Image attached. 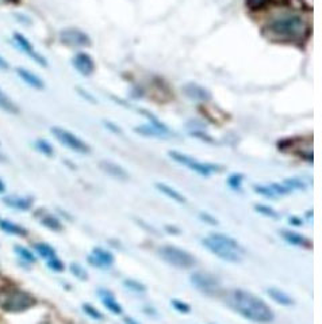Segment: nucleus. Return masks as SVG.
<instances>
[{
    "label": "nucleus",
    "instance_id": "1",
    "mask_svg": "<svg viewBox=\"0 0 322 324\" xmlns=\"http://www.w3.org/2000/svg\"><path fill=\"white\" fill-rule=\"evenodd\" d=\"M225 300L226 304L229 305L234 312L245 317L246 320L257 324H267L274 320V312L267 305L266 301L246 290H242V289L232 290L226 296Z\"/></svg>",
    "mask_w": 322,
    "mask_h": 324
},
{
    "label": "nucleus",
    "instance_id": "2",
    "mask_svg": "<svg viewBox=\"0 0 322 324\" xmlns=\"http://www.w3.org/2000/svg\"><path fill=\"white\" fill-rule=\"evenodd\" d=\"M309 22L306 16L295 11H284L275 15L267 23L264 34L275 41H301L307 36Z\"/></svg>",
    "mask_w": 322,
    "mask_h": 324
},
{
    "label": "nucleus",
    "instance_id": "3",
    "mask_svg": "<svg viewBox=\"0 0 322 324\" xmlns=\"http://www.w3.org/2000/svg\"><path fill=\"white\" fill-rule=\"evenodd\" d=\"M168 156L172 159L173 162L179 163L180 166L187 167V168H189L194 172H197V174L202 175V176H209V175L222 170V167L217 166V164L199 162L197 159H194L192 156L181 154V152H177V151H169Z\"/></svg>",
    "mask_w": 322,
    "mask_h": 324
},
{
    "label": "nucleus",
    "instance_id": "4",
    "mask_svg": "<svg viewBox=\"0 0 322 324\" xmlns=\"http://www.w3.org/2000/svg\"><path fill=\"white\" fill-rule=\"evenodd\" d=\"M158 255L167 263L179 269H189L195 264V258L189 252L175 246H163L158 250Z\"/></svg>",
    "mask_w": 322,
    "mask_h": 324
},
{
    "label": "nucleus",
    "instance_id": "5",
    "mask_svg": "<svg viewBox=\"0 0 322 324\" xmlns=\"http://www.w3.org/2000/svg\"><path fill=\"white\" fill-rule=\"evenodd\" d=\"M50 132L62 145L69 148V150L75 151L77 154H89L91 152L88 144L83 141L80 137H77L76 134L71 133L69 130L60 128V126H53Z\"/></svg>",
    "mask_w": 322,
    "mask_h": 324
},
{
    "label": "nucleus",
    "instance_id": "6",
    "mask_svg": "<svg viewBox=\"0 0 322 324\" xmlns=\"http://www.w3.org/2000/svg\"><path fill=\"white\" fill-rule=\"evenodd\" d=\"M33 304L34 299L30 294L24 292H12L4 299L2 307L8 312H22L24 309L30 308Z\"/></svg>",
    "mask_w": 322,
    "mask_h": 324
},
{
    "label": "nucleus",
    "instance_id": "7",
    "mask_svg": "<svg viewBox=\"0 0 322 324\" xmlns=\"http://www.w3.org/2000/svg\"><path fill=\"white\" fill-rule=\"evenodd\" d=\"M60 41L67 46L84 48L91 45V38L85 32L77 27H67L60 32Z\"/></svg>",
    "mask_w": 322,
    "mask_h": 324
},
{
    "label": "nucleus",
    "instance_id": "8",
    "mask_svg": "<svg viewBox=\"0 0 322 324\" xmlns=\"http://www.w3.org/2000/svg\"><path fill=\"white\" fill-rule=\"evenodd\" d=\"M202 244L205 246L210 252H213L214 255L218 256L219 259L225 260V262H230V263H240L241 262V254L230 250L223 244L218 243L215 240L210 239V238H206V239L202 240Z\"/></svg>",
    "mask_w": 322,
    "mask_h": 324
},
{
    "label": "nucleus",
    "instance_id": "9",
    "mask_svg": "<svg viewBox=\"0 0 322 324\" xmlns=\"http://www.w3.org/2000/svg\"><path fill=\"white\" fill-rule=\"evenodd\" d=\"M191 284L205 294H214L219 289V281L215 276L205 272H195L191 274Z\"/></svg>",
    "mask_w": 322,
    "mask_h": 324
},
{
    "label": "nucleus",
    "instance_id": "10",
    "mask_svg": "<svg viewBox=\"0 0 322 324\" xmlns=\"http://www.w3.org/2000/svg\"><path fill=\"white\" fill-rule=\"evenodd\" d=\"M12 40H14V44H15L22 52L26 53L30 58H33V60L36 61V63H38L40 65H42V67H48V61H46V58H45L42 54H40V53L37 52L31 42H30L23 34L15 32L12 34Z\"/></svg>",
    "mask_w": 322,
    "mask_h": 324
},
{
    "label": "nucleus",
    "instance_id": "11",
    "mask_svg": "<svg viewBox=\"0 0 322 324\" xmlns=\"http://www.w3.org/2000/svg\"><path fill=\"white\" fill-rule=\"evenodd\" d=\"M72 65L73 68L76 69L77 72L83 75L84 77L91 76L95 71V61L88 53L80 52L75 54V57L72 58Z\"/></svg>",
    "mask_w": 322,
    "mask_h": 324
},
{
    "label": "nucleus",
    "instance_id": "12",
    "mask_svg": "<svg viewBox=\"0 0 322 324\" xmlns=\"http://www.w3.org/2000/svg\"><path fill=\"white\" fill-rule=\"evenodd\" d=\"M181 90H183V94H184L185 97H188L192 101L207 102L211 99V93H210L209 90L205 89L203 85L194 83V81L185 83Z\"/></svg>",
    "mask_w": 322,
    "mask_h": 324
},
{
    "label": "nucleus",
    "instance_id": "13",
    "mask_svg": "<svg viewBox=\"0 0 322 324\" xmlns=\"http://www.w3.org/2000/svg\"><path fill=\"white\" fill-rule=\"evenodd\" d=\"M88 262L96 268H110L114 263V255L111 252L106 251L103 248H93L92 254L88 256Z\"/></svg>",
    "mask_w": 322,
    "mask_h": 324
},
{
    "label": "nucleus",
    "instance_id": "14",
    "mask_svg": "<svg viewBox=\"0 0 322 324\" xmlns=\"http://www.w3.org/2000/svg\"><path fill=\"white\" fill-rule=\"evenodd\" d=\"M99 168L102 171H105L106 174L110 175V176L118 179V181H127L129 179V174H127V171L123 167H121L117 163L110 162V160H101L99 162Z\"/></svg>",
    "mask_w": 322,
    "mask_h": 324
},
{
    "label": "nucleus",
    "instance_id": "15",
    "mask_svg": "<svg viewBox=\"0 0 322 324\" xmlns=\"http://www.w3.org/2000/svg\"><path fill=\"white\" fill-rule=\"evenodd\" d=\"M134 132L140 136H144V137H152V138H168L169 136H172V132L171 130H163L157 126L152 125V124H148V125H138L134 128Z\"/></svg>",
    "mask_w": 322,
    "mask_h": 324
},
{
    "label": "nucleus",
    "instance_id": "16",
    "mask_svg": "<svg viewBox=\"0 0 322 324\" xmlns=\"http://www.w3.org/2000/svg\"><path fill=\"white\" fill-rule=\"evenodd\" d=\"M16 75L19 76V79L26 83L27 85H30L31 89H36V90H44L45 89V83L44 80L41 79L40 76H37L36 73L31 72V71H28L26 68H22V67H18L15 69Z\"/></svg>",
    "mask_w": 322,
    "mask_h": 324
},
{
    "label": "nucleus",
    "instance_id": "17",
    "mask_svg": "<svg viewBox=\"0 0 322 324\" xmlns=\"http://www.w3.org/2000/svg\"><path fill=\"white\" fill-rule=\"evenodd\" d=\"M99 297H101L103 305L109 309L110 312H113L114 315H121L123 312V309L119 305V303L115 300V297H114V294L111 292L106 290V289H99Z\"/></svg>",
    "mask_w": 322,
    "mask_h": 324
},
{
    "label": "nucleus",
    "instance_id": "18",
    "mask_svg": "<svg viewBox=\"0 0 322 324\" xmlns=\"http://www.w3.org/2000/svg\"><path fill=\"white\" fill-rule=\"evenodd\" d=\"M280 235L286 242H288L293 246H298V247H307L310 246V242L307 239L306 236L301 235V233H297L294 231H280Z\"/></svg>",
    "mask_w": 322,
    "mask_h": 324
},
{
    "label": "nucleus",
    "instance_id": "19",
    "mask_svg": "<svg viewBox=\"0 0 322 324\" xmlns=\"http://www.w3.org/2000/svg\"><path fill=\"white\" fill-rule=\"evenodd\" d=\"M3 202L10 208L14 209H19V211H28L33 205L31 198H22V197H15V195H10V197H4Z\"/></svg>",
    "mask_w": 322,
    "mask_h": 324
},
{
    "label": "nucleus",
    "instance_id": "20",
    "mask_svg": "<svg viewBox=\"0 0 322 324\" xmlns=\"http://www.w3.org/2000/svg\"><path fill=\"white\" fill-rule=\"evenodd\" d=\"M209 238L210 239L215 240V242H218V243L223 244V246H226V247L230 248V250H233V251L238 252V254H244V248H242L233 238H229V236L223 235V233H210Z\"/></svg>",
    "mask_w": 322,
    "mask_h": 324
},
{
    "label": "nucleus",
    "instance_id": "21",
    "mask_svg": "<svg viewBox=\"0 0 322 324\" xmlns=\"http://www.w3.org/2000/svg\"><path fill=\"white\" fill-rule=\"evenodd\" d=\"M267 294L280 305H287V307H290V305L294 304V300H293L286 292H283V290H280V289L278 288H268L267 289Z\"/></svg>",
    "mask_w": 322,
    "mask_h": 324
},
{
    "label": "nucleus",
    "instance_id": "22",
    "mask_svg": "<svg viewBox=\"0 0 322 324\" xmlns=\"http://www.w3.org/2000/svg\"><path fill=\"white\" fill-rule=\"evenodd\" d=\"M156 187H157V190L161 191L163 194L167 195L168 198L173 199V201H176V202L179 203H185L187 202V199H185V197L181 193H179L177 190H175L173 187L168 186V185H165V183H156Z\"/></svg>",
    "mask_w": 322,
    "mask_h": 324
},
{
    "label": "nucleus",
    "instance_id": "23",
    "mask_svg": "<svg viewBox=\"0 0 322 324\" xmlns=\"http://www.w3.org/2000/svg\"><path fill=\"white\" fill-rule=\"evenodd\" d=\"M0 110H3V111L8 114L19 113V107L16 106L15 102L12 101L11 98L8 97L2 89H0Z\"/></svg>",
    "mask_w": 322,
    "mask_h": 324
},
{
    "label": "nucleus",
    "instance_id": "24",
    "mask_svg": "<svg viewBox=\"0 0 322 324\" xmlns=\"http://www.w3.org/2000/svg\"><path fill=\"white\" fill-rule=\"evenodd\" d=\"M0 228H2L4 232L12 233V235H18V236L27 235V231H26L24 228H22L20 225H16V224L14 223H10V221H6V220H2V221H0Z\"/></svg>",
    "mask_w": 322,
    "mask_h": 324
},
{
    "label": "nucleus",
    "instance_id": "25",
    "mask_svg": "<svg viewBox=\"0 0 322 324\" xmlns=\"http://www.w3.org/2000/svg\"><path fill=\"white\" fill-rule=\"evenodd\" d=\"M41 224L44 225V227L49 228V229H52V231H61L62 229V225H61L60 220L54 217L52 215H45L42 219H41Z\"/></svg>",
    "mask_w": 322,
    "mask_h": 324
},
{
    "label": "nucleus",
    "instance_id": "26",
    "mask_svg": "<svg viewBox=\"0 0 322 324\" xmlns=\"http://www.w3.org/2000/svg\"><path fill=\"white\" fill-rule=\"evenodd\" d=\"M34 248H36V251L38 252V254H40L42 258H45L46 260L50 259V258H53V256H56V251H54V248L46 243H37L36 246H34Z\"/></svg>",
    "mask_w": 322,
    "mask_h": 324
},
{
    "label": "nucleus",
    "instance_id": "27",
    "mask_svg": "<svg viewBox=\"0 0 322 324\" xmlns=\"http://www.w3.org/2000/svg\"><path fill=\"white\" fill-rule=\"evenodd\" d=\"M284 186H287L290 190H305L306 189V183L301 181L299 178H287L283 182Z\"/></svg>",
    "mask_w": 322,
    "mask_h": 324
},
{
    "label": "nucleus",
    "instance_id": "28",
    "mask_svg": "<svg viewBox=\"0 0 322 324\" xmlns=\"http://www.w3.org/2000/svg\"><path fill=\"white\" fill-rule=\"evenodd\" d=\"M123 285H125L129 290H132V292L134 293H144L146 290L145 285H142L141 282L134 280H125L123 281Z\"/></svg>",
    "mask_w": 322,
    "mask_h": 324
},
{
    "label": "nucleus",
    "instance_id": "29",
    "mask_svg": "<svg viewBox=\"0 0 322 324\" xmlns=\"http://www.w3.org/2000/svg\"><path fill=\"white\" fill-rule=\"evenodd\" d=\"M36 148L40 152H42L44 155H46V156H53V154H54V151H53V146L49 144L46 140H37L36 141Z\"/></svg>",
    "mask_w": 322,
    "mask_h": 324
},
{
    "label": "nucleus",
    "instance_id": "30",
    "mask_svg": "<svg viewBox=\"0 0 322 324\" xmlns=\"http://www.w3.org/2000/svg\"><path fill=\"white\" fill-rule=\"evenodd\" d=\"M253 190L256 191V193H259L260 195H263V197H267V198H270V199L276 198V194L272 191V189H271L270 186H264V185H254Z\"/></svg>",
    "mask_w": 322,
    "mask_h": 324
},
{
    "label": "nucleus",
    "instance_id": "31",
    "mask_svg": "<svg viewBox=\"0 0 322 324\" xmlns=\"http://www.w3.org/2000/svg\"><path fill=\"white\" fill-rule=\"evenodd\" d=\"M15 251L16 254L22 258L23 260L28 262V263H34L36 262V256L33 255L31 252L28 251L27 248L22 247V246H15Z\"/></svg>",
    "mask_w": 322,
    "mask_h": 324
},
{
    "label": "nucleus",
    "instance_id": "32",
    "mask_svg": "<svg viewBox=\"0 0 322 324\" xmlns=\"http://www.w3.org/2000/svg\"><path fill=\"white\" fill-rule=\"evenodd\" d=\"M242 181H244V175L240 174V172H234V174H232L228 178V185H229V187L234 189V190H237L241 186Z\"/></svg>",
    "mask_w": 322,
    "mask_h": 324
},
{
    "label": "nucleus",
    "instance_id": "33",
    "mask_svg": "<svg viewBox=\"0 0 322 324\" xmlns=\"http://www.w3.org/2000/svg\"><path fill=\"white\" fill-rule=\"evenodd\" d=\"M254 211L260 213V215L266 216V217H272V219H276L278 217V213L272 209L271 207H267V205H260L257 203L256 207H254Z\"/></svg>",
    "mask_w": 322,
    "mask_h": 324
},
{
    "label": "nucleus",
    "instance_id": "34",
    "mask_svg": "<svg viewBox=\"0 0 322 324\" xmlns=\"http://www.w3.org/2000/svg\"><path fill=\"white\" fill-rule=\"evenodd\" d=\"M71 272H72L73 276L76 277V278H79V280L81 281L88 280V274H87V272H85L84 269L81 268L80 264H77V263L71 264Z\"/></svg>",
    "mask_w": 322,
    "mask_h": 324
},
{
    "label": "nucleus",
    "instance_id": "35",
    "mask_svg": "<svg viewBox=\"0 0 322 324\" xmlns=\"http://www.w3.org/2000/svg\"><path fill=\"white\" fill-rule=\"evenodd\" d=\"M171 304H172V307L176 309L177 312L180 313H188L189 311H191V307H189L187 303H184V301L181 300H177V299H172V300H171Z\"/></svg>",
    "mask_w": 322,
    "mask_h": 324
},
{
    "label": "nucleus",
    "instance_id": "36",
    "mask_svg": "<svg viewBox=\"0 0 322 324\" xmlns=\"http://www.w3.org/2000/svg\"><path fill=\"white\" fill-rule=\"evenodd\" d=\"M83 311H84L87 315H88L89 317H92V319H95V320H102L103 319V316H102V313L98 311L95 307H92L91 304H87L85 303L84 305H83Z\"/></svg>",
    "mask_w": 322,
    "mask_h": 324
},
{
    "label": "nucleus",
    "instance_id": "37",
    "mask_svg": "<svg viewBox=\"0 0 322 324\" xmlns=\"http://www.w3.org/2000/svg\"><path fill=\"white\" fill-rule=\"evenodd\" d=\"M268 186L272 189V191H274L275 194L276 195H286V194H290V189L287 186H284V185H282V183H270Z\"/></svg>",
    "mask_w": 322,
    "mask_h": 324
},
{
    "label": "nucleus",
    "instance_id": "38",
    "mask_svg": "<svg viewBox=\"0 0 322 324\" xmlns=\"http://www.w3.org/2000/svg\"><path fill=\"white\" fill-rule=\"evenodd\" d=\"M48 266L52 270H54V272H62L64 270V264H62V262L57 256H53V258L48 259Z\"/></svg>",
    "mask_w": 322,
    "mask_h": 324
},
{
    "label": "nucleus",
    "instance_id": "39",
    "mask_svg": "<svg viewBox=\"0 0 322 324\" xmlns=\"http://www.w3.org/2000/svg\"><path fill=\"white\" fill-rule=\"evenodd\" d=\"M199 219H201L202 221H205V223L210 224V225H218V220L215 219V217H213L211 215H209V213H206V212L199 213Z\"/></svg>",
    "mask_w": 322,
    "mask_h": 324
},
{
    "label": "nucleus",
    "instance_id": "40",
    "mask_svg": "<svg viewBox=\"0 0 322 324\" xmlns=\"http://www.w3.org/2000/svg\"><path fill=\"white\" fill-rule=\"evenodd\" d=\"M246 4L249 6V8L252 10H259V8L264 7L270 0H245Z\"/></svg>",
    "mask_w": 322,
    "mask_h": 324
},
{
    "label": "nucleus",
    "instance_id": "41",
    "mask_svg": "<svg viewBox=\"0 0 322 324\" xmlns=\"http://www.w3.org/2000/svg\"><path fill=\"white\" fill-rule=\"evenodd\" d=\"M76 91H77V93H79V95H81V97L84 98L85 101L91 102V103H93V105H96V103H98V101H96V99H95V97H93L92 94L87 93L85 90L79 89V87H76Z\"/></svg>",
    "mask_w": 322,
    "mask_h": 324
},
{
    "label": "nucleus",
    "instance_id": "42",
    "mask_svg": "<svg viewBox=\"0 0 322 324\" xmlns=\"http://www.w3.org/2000/svg\"><path fill=\"white\" fill-rule=\"evenodd\" d=\"M103 124H105V126H106V128H107V129L110 130V132H113V133H115V134H122L121 128H119V126H118V125H115L114 122H111V121H105V122H103Z\"/></svg>",
    "mask_w": 322,
    "mask_h": 324
},
{
    "label": "nucleus",
    "instance_id": "43",
    "mask_svg": "<svg viewBox=\"0 0 322 324\" xmlns=\"http://www.w3.org/2000/svg\"><path fill=\"white\" fill-rule=\"evenodd\" d=\"M0 69H3V71H7V69H10V64H8V61L2 56H0Z\"/></svg>",
    "mask_w": 322,
    "mask_h": 324
},
{
    "label": "nucleus",
    "instance_id": "44",
    "mask_svg": "<svg viewBox=\"0 0 322 324\" xmlns=\"http://www.w3.org/2000/svg\"><path fill=\"white\" fill-rule=\"evenodd\" d=\"M290 224L291 225H301V224H302V221H301V220L299 219H297V217H290Z\"/></svg>",
    "mask_w": 322,
    "mask_h": 324
},
{
    "label": "nucleus",
    "instance_id": "45",
    "mask_svg": "<svg viewBox=\"0 0 322 324\" xmlns=\"http://www.w3.org/2000/svg\"><path fill=\"white\" fill-rule=\"evenodd\" d=\"M165 229H167V231H169V232H173V233H179V229H172V227H165Z\"/></svg>",
    "mask_w": 322,
    "mask_h": 324
},
{
    "label": "nucleus",
    "instance_id": "46",
    "mask_svg": "<svg viewBox=\"0 0 322 324\" xmlns=\"http://www.w3.org/2000/svg\"><path fill=\"white\" fill-rule=\"evenodd\" d=\"M125 321H126V323H127V324H138L137 321H134L133 319H130V317H126Z\"/></svg>",
    "mask_w": 322,
    "mask_h": 324
},
{
    "label": "nucleus",
    "instance_id": "47",
    "mask_svg": "<svg viewBox=\"0 0 322 324\" xmlns=\"http://www.w3.org/2000/svg\"><path fill=\"white\" fill-rule=\"evenodd\" d=\"M6 190V186H4V183L2 182V179H0V193H3Z\"/></svg>",
    "mask_w": 322,
    "mask_h": 324
},
{
    "label": "nucleus",
    "instance_id": "48",
    "mask_svg": "<svg viewBox=\"0 0 322 324\" xmlns=\"http://www.w3.org/2000/svg\"><path fill=\"white\" fill-rule=\"evenodd\" d=\"M4 160V156H2V155H0V162H3Z\"/></svg>",
    "mask_w": 322,
    "mask_h": 324
}]
</instances>
